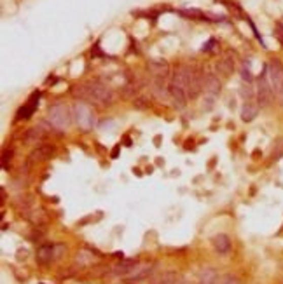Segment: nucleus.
<instances>
[{
	"mask_svg": "<svg viewBox=\"0 0 283 284\" xmlns=\"http://www.w3.org/2000/svg\"><path fill=\"white\" fill-rule=\"evenodd\" d=\"M267 77H269L271 88H273L274 94L278 96V100L283 103V65L280 60L273 58L267 63Z\"/></svg>",
	"mask_w": 283,
	"mask_h": 284,
	"instance_id": "nucleus-3",
	"label": "nucleus"
},
{
	"mask_svg": "<svg viewBox=\"0 0 283 284\" xmlns=\"http://www.w3.org/2000/svg\"><path fill=\"white\" fill-rule=\"evenodd\" d=\"M54 153V148L53 147H47V145H44V147H37L33 150V152L30 153L28 157V163L30 164H39V163H44V160L51 159Z\"/></svg>",
	"mask_w": 283,
	"mask_h": 284,
	"instance_id": "nucleus-11",
	"label": "nucleus"
},
{
	"mask_svg": "<svg viewBox=\"0 0 283 284\" xmlns=\"http://www.w3.org/2000/svg\"><path fill=\"white\" fill-rule=\"evenodd\" d=\"M47 119H49V122L56 129H60V131H66V129L72 126L74 113L70 112V108L66 105L56 103L49 108V115H47Z\"/></svg>",
	"mask_w": 283,
	"mask_h": 284,
	"instance_id": "nucleus-2",
	"label": "nucleus"
},
{
	"mask_svg": "<svg viewBox=\"0 0 283 284\" xmlns=\"http://www.w3.org/2000/svg\"><path fill=\"white\" fill-rule=\"evenodd\" d=\"M74 119H76L77 126L82 129V131H89V129L94 128L96 124V117H94V112L89 108L88 105L84 103H76L74 105Z\"/></svg>",
	"mask_w": 283,
	"mask_h": 284,
	"instance_id": "nucleus-5",
	"label": "nucleus"
},
{
	"mask_svg": "<svg viewBox=\"0 0 283 284\" xmlns=\"http://www.w3.org/2000/svg\"><path fill=\"white\" fill-rule=\"evenodd\" d=\"M211 244H214L215 251L219 255H229L231 251V239L226 234H217L211 237Z\"/></svg>",
	"mask_w": 283,
	"mask_h": 284,
	"instance_id": "nucleus-13",
	"label": "nucleus"
},
{
	"mask_svg": "<svg viewBox=\"0 0 283 284\" xmlns=\"http://www.w3.org/2000/svg\"><path fill=\"white\" fill-rule=\"evenodd\" d=\"M274 37L283 46V23H276V26H274Z\"/></svg>",
	"mask_w": 283,
	"mask_h": 284,
	"instance_id": "nucleus-22",
	"label": "nucleus"
},
{
	"mask_svg": "<svg viewBox=\"0 0 283 284\" xmlns=\"http://www.w3.org/2000/svg\"><path fill=\"white\" fill-rule=\"evenodd\" d=\"M203 91L210 98H217L222 91V82L215 73H204L203 77Z\"/></svg>",
	"mask_w": 283,
	"mask_h": 284,
	"instance_id": "nucleus-8",
	"label": "nucleus"
},
{
	"mask_svg": "<svg viewBox=\"0 0 283 284\" xmlns=\"http://www.w3.org/2000/svg\"><path fill=\"white\" fill-rule=\"evenodd\" d=\"M273 98H274V91L271 88V82L269 77H267V65L264 66V72L259 75L257 78V101L259 106H269L273 103Z\"/></svg>",
	"mask_w": 283,
	"mask_h": 284,
	"instance_id": "nucleus-4",
	"label": "nucleus"
},
{
	"mask_svg": "<svg viewBox=\"0 0 283 284\" xmlns=\"http://www.w3.org/2000/svg\"><path fill=\"white\" fill-rule=\"evenodd\" d=\"M13 150H4V155H2V168L7 169V160L11 163V159H13Z\"/></svg>",
	"mask_w": 283,
	"mask_h": 284,
	"instance_id": "nucleus-23",
	"label": "nucleus"
},
{
	"mask_svg": "<svg viewBox=\"0 0 283 284\" xmlns=\"http://www.w3.org/2000/svg\"><path fill=\"white\" fill-rule=\"evenodd\" d=\"M219 282H220L219 274L215 272V269H211V267H206V269H203V272L199 274L198 284H219Z\"/></svg>",
	"mask_w": 283,
	"mask_h": 284,
	"instance_id": "nucleus-15",
	"label": "nucleus"
},
{
	"mask_svg": "<svg viewBox=\"0 0 283 284\" xmlns=\"http://www.w3.org/2000/svg\"><path fill=\"white\" fill-rule=\"evenodd\" d=\"M170 100L173 101V105L176 106V108H184V106L187 105V100H189V96H187V93L184 89H180L179 86H175V84H171L170 82Z\"/></svg>",
	"mask_w": 283,
	"mask_h": 284,
	"instance_id": "nucleus-12",
	"label": "nucleus"
},
{
	"mask_svg": "<svg viewBox=\"0 0 283 284\" xmlns=\"http://www.w3.org/2000/svg\"><path fill=\"white\" fill-rule=\"evenodd\" d=\"M241 78L243 80H246V84H252V80H254V77H252L250 70L246 68V66H243L241 68Z\"/></svg>",
	"mask_w": 283,
	"mask_h": 284,
	"instance_id": "nucleus-24",
	"label": "nucleus"
},
{
	"mask_svg": "<svg viewBox=\"0 0 283 284\" xmlns=\"http://www.w3.org/2000/svg\"><path fill=\"white\" fill-rule=\"evenodd\" d=\"M147 68L156 78H166L170 75V65L166 60H151L147 63Z\"/></svg>",
	"mask_w": 283,
	"mask_h": 284,
	"instance_id": "nucleus-9",
	"label": "nucleus"
},
{
	"mask_svg": "<svg viewBox=\"0 0 283 284\" xmlns=\"http://www.w3.org/2000/svg\"><path fill=\"white\" fill-rule=\"evenodd\" d=\"M117 152H119V145H117V147L112 150V157H114V159H116V157H117Z\"/></svg>",
	"mask_w": 283,
	"mask_h": 284,
	"instance_id": "nucleus-28",
	"label": "nucleus"
},
{
	"mask_svg": "<svg viewBox=\"0 0 283 284\" xmlns=\"http://www.w3.org/2000/svg\"><path fill=\"white\" fill-rule=\"evenodd\" d=\"M152 272H154V263H135L131 270L124 275V279H128V281H142V279L149 277Z\"/></svg>",
	"mask_w": 283,
	"mask_h": 284,
	"instance_id": "nucleus-6",
	"label": "nucleus"
},
{
	"mask_svg": "<svg viewBox=\"0 0 283 284\" xmlns=\"http://www.w3.org/2000/svg\"><path fill=\"white\" fill-rule=\"evenodd\" d=\"M44 131H42V128H30L28 131L25 133V141L30 145H35V143H41L42 140H44Z\"/></svg>",
	"mask_w": 283,
	"mask_h": 284,
	"instance_id": "nucleus-17",
	"label": "nucleus"
},
{
	"mask_svg": "<svg viewBox=\"0 0 283 284\" xmlns=\"http://www.w3.org/2000/svg\"><path fill=\"white\" fill-rule=\"evenodd\" d=\"M72 94L79 100H89L100 105H112L116 100V93L109 86L101 82H88V84H79L72 88Z\"/></svg>",
	"mask_w": 283,
	"mask_h": 284,
	"instance_id": "nucleus-1",
	"label": "nucleus"
},
{
	"mask_svg": "<svg viewBox=\"0 0 283 284\" xmlns=\"http://www.w3.org/2000/svg\"><path fill=\"white\" fill-rule=\"evenodd\" d=\"M179 14L184 16V18H187V19H201V21H210V18H206V14L201 13V11H198V9H180Z\"/></svg>",
	"mask_w": 283,
	"mask_h": 284,
	"instance_id": "nucleus-19",
	"label": "nucleus"
},
{
	"mask_svg": "<svg viewBox=\"0 0 283 284\" xmlns=\"http://www.w3.org/2000/svg\"><path fill=\"white\" fill-rule=\"evenodd\" d=\"M271 157H273V160H280L283 157V138H278V140L274 141Z\"/></svg>",
	"mask_w": 283,
	"mask_h": 284,
	"instance_id": "nucleus-20",
	"label": "nucleus"
},
{
	"mask_svg": "<svg viewBox=\"0 0 283 284\" xmlns=\"http://www.w3.org/2000/svg\"><path fill=\"white\" fill-rule=\"evenodd\" d=\"M257 115H259V105L252 103V101H246V103L241 106V120L243 122H252Z\"/></svg>",
	"mask_w": 283,
	"mask_h": 284,
	"instance_id": "nucleus-14",
	"label": "nucleus"
},
{
	"mask_svg": "<svg viewBox=\"0 0 283 284\" xmlns=\"http://www.w3.org/2000/svg\"><path fill=\"white\" fill-rule=\"evenodd\" d=\"M219 284H239V281L236 277H233V275H224Z\"/></svg>",
	"mask_w": 283,
	"mask_h": 284,
	"instance_id": "nucleus-25",
	"label": "nucleus"
},
{
	"mask_svg": "<svg viewBox=\"0 0 283 284\" xmlns=\"http://www.w3.org/2000/svg\"><path fill=\"white\" fill-rule=\"evenodd\" d=\"M135 106H138V108H144V106H147V103H145L144 98H140V100L135 101Z\"/></svg>",
	"mask_w": 283,
	"mask_h": 284,
	"instance_id": "nucleus-27",
	"label": "nucleus"
},
{
	"mask_svg": "<svg viewBox=\"0 0 283 284\" xmlns=\"http://www.w3.org/2000/svg\"><path fill=\"white\" fill-rule=\"evenodd\" d=\"M56 258V244H44L37 250V262L42 263V265H47V263L54 262Z\"/></svg>",
	"mask_w": 283,
	"mask_h": 284,
	"instance_id": "nucleus-10",
	"label": "nucleus"
},
{
	"mask_svg": "<svg viewBox=\"0 0 283 284\" xmlns=\"http://www.w3.org/2000/svg\"><path fill=\"white\" fill-rule=\"evenodd\" d=\"M157 284H187L184 281V277L180 274H175V272H166L159 277Z\"/></svg>",
	"mask_w": 283,
	"mask_h": 284,
	"instance_id": "nucleus-18",
	"label": "nucleus"
},
{
	"mask_svg": "<svg viewBox=\"0 0 283 284\" xmlns=\"http://www.w3.org/2000/svg\"><path fill=\"white\" fill-rule=\"evenodd\" d=\"M215 44H217V40H215V38H210V40H208L206 44L203 46V51H204V53H210V51L214 49Z\"/></svg>",
	"mask_w": 283,
	"mask_h": 284,
	"instance_id": "nucleus-26",
	"label": "nucleus"
},
{
	"mask_svg": "<svg viewBox=\"0 0 283 284\" xmlns=\"http://www.w3.org/2000/svg\"><path fill=\"white\" fill-rule=\"evenodd\" d=\"M233 70H234V60H231L229 54H226L222 60L217 61V72L222 73L224 77H227V75L233 73Z\"/></svg>",
	"mask_w": 283,
	"mask_h": 284,
	"instance_id": "nucleus-16",
	"label": "nucleus"
},
{
	"mask_svg": "<svg viewBox=\"0 0 283 284\" xmlns=\"http://www.w3.org/2000/svg\"><path fill=\"white\" fill-rule=\"evenodd\" d=\"M39 100H41V93H39V91H35V93L28 98V101H26V103L18 110V113H16V120L30 119V117L35 113V110H37Z\"/></svg>",
	"mask_w": 283,
	"mask_h": 284,
	"instance_id": "nucleus-7",
	"label": "nucleus"
},
{
	"mask_svg": "<svg viewBox=\"0 0 283 284\" xmlns=\"http://www.w3.org/2000/svg\"><path fill=\"white\" fill-rule=\"evenodd\" d=\"M224 6H226L227 9H229L231 13H233L238 19H246V18H249V16H245V13H243V11H241V7H239L236 2H226V4H224Z\"/></svg>",
	"mask_w": 283,
	"mask_h": 284,
	"instance_id": "nucleus-21",
	"label": "nucleus"
}]
</instances>
